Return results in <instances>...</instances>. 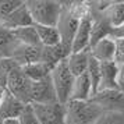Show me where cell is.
<instances>
[{"label": "cell", "instance_id": "6da1fadb", "mask_svg": "<svg viewBox=\"0 0 124 124\" xmlns=\"http://www.w3.org/2000/svg\"><path fill=\"white\" fill-rule=\"evenodd\" d=\"M25 6L34 25H46L56 27L62 14L63 1L54 0H27Z\"/></svg>", "mask_w": 124, "mask_h": 124}, {"label": "cell", "instance_id": "7a4b0ae2", "mask_svg": "<svg viewBox=\"0 0 124 124\" xmlns=\"http://www.w3.org/2000/svg\"><path fill=\"white\" fill-rule=\"evenodd\" d=\"M66 117L64 124H95L102 109L91 101H68L64 105Z\"/></svg>", "mask_w": 124, "mask_h": 124}, {"label": "cell", "instance_id": "3957f363", "mask_svg": "<svg viewBox=\"0 0 124 124\" xmlns=\"http://www.w3.org/2000/svg\"><path fill=\"white\" fill-rule=\"evenodd\" d=\"M49 77H50L52 85H53L54 92H56L57 102L66 105L68 102V98H70V91H71V85H73L74 81V77L68 70L66 60L57 63L52 68Z\"/></svg>", "mask_w": 124, "mask_h": 124}, {"label": "cell", "instance_id": "277c9868", "mask_svg": "<svg viewBox=\"0 0 124 124\" xmlns=\"http://www.w3.org/2000/svg\"><path fill=\"white\" fill-rule=\"evenodd\" d=\"M31 85H32V81H29L25 77V74L21 71V68L17 66L8 74L4 91L11 93L16 99L23 102L24 105H29L31 103Z\"/></svg>", "mask_w": 124, "mask_h": 124}, {"label": "cell", "instance_id": "5b68a950", "mask_svg": "<svg viewBox=\"0 0 124 124\" xmlns=\"http://www.w3.org/2000/svg\"><path fill=\"white\" fill-rule=\"evenodd\" d=\"M35 117L40 124H64L66 109L60 102L50 103H31Z\"/></svg>", "mask_w": 124, "mask_h": 124}, {"label": "cell", "instance_id": "8992f818", "mask_svg": "<svg viewBox=\"0 0 124 124\" xmlns=\"http://www.w3.org/2000/svg\"><path fill=\"white\" fill-rule=\"evenodd\" d=\"M89 101L101 107L102 112H124V93L118 89L98 91Z\"/></svg>", "mask_w": 124, "mask_h": 124}, {"label": "cell", "instance_id": "52a82bcc", "mask_svg": "<svg viewBox=\"0 0 124 124\" xmlns=\"http://www.w3.org/2000/svg\"><path fill=\"white\" fill-rule=\"evenodd\" d=\"M91 27H92V14L89 11L79 20L78 27L75 29V34H74L73 42H71V53L89 49Z\"/></svg>", "mask_w": 124, "mask_h": 124}, {"label": "cell", "instance_id": "ba28073f", "mask_svg": "<svg viewBox=\"0 0 124 124\" xmlns=\"http://www.w3.org/2000/svg\"><path fill=\"white\" fill-rule=\"evenodd\" d=\"M56 101V92L52 85L50 77H46L43 79L32 82V85H31V103H50V102Z\"/></svg>", "mask_w": 124, "mask_h": 124}, {"label": "cell", "instance_id": "9c48e42d", "mask_svg": "<svg viewBox=\"0 0 124 124\" xmlns=\"http://www.w3.org/2000/svg\"><path fill=\"white\" fill-rule=\"evenodd\" d=\"M40 50H42V46H27L17 43L14 50L10 54V59L18 67H23V66H27L31 63L39 62Z\"/></svg>", "mask_w": 124, "mask_h": 124}, {"label": "cell", "instance_id": "30bf717a", "mask_svg": "<svg viewBox=\"0 0 124 124\" xmlns=\"http://www.w3.org/2000/svg\"><path fill=\"white\" fill-rule=\"evenodd\" d=\"M24 105L23 102L16 99L11 93H8L7 91H3L1 101H0V120H17L20 114L23 113Z\"/></svg>", "mask_w": 124, "mask_h": 124}, {"label": "cell", "instance_id": "8fae6325", "mask_svg": "<svg viewBox=\"0 0 124 124\" xmlns=\"http://www.w3.org/2000/svg\"><path fill=\"white\" fill-rule=\"evenodd\" d=\"M70 53H71L70 49L66 47L64 45H62V43H59V45H56V46H49V47L42 46L39 62L43 63L46 67H49L50 71H52V68L54 67L57 63L66 60Z\"/></svg>", "mask_w": 124, "mask_h": 124}, {"label": "cell", "instance_id": "7c38bea8", "mask_svg": "<svg viewBox=\"0 0 124 124\" xmlns=\"http://www.w3.org/2000/svg\"><path fill=\"white\" fill-rule=\"evenodd\" d=\"M89 56L95 59L99 63H109L113 62V56H114V39L107 36L103 38L99 42H96L95 45H92L88 49Z\"/></svg>", "mask_w": 124, "mask_h": 124}, {"label": "cell", "instance_id": "4fadbf2b", "mask_svg": "<svg viewBox=\"0 0 124 124\" xmlns=\"http://www.w3.org/2000/svg\"><path fill=\"white\" fill-rule=\"evenodd\" d=\"M1 25H4L6 28L11 29V31H14V29H17V28H23V27L34 25L32 18L29 16L28 8L25 6V1H24L20 7H17L11 14H8V16L4 18V21L1 23Z\"/></svg>", "mask_w": 124, "mask_h": 124}, {"label": "cell", "instance_id": "5bb4252c", "mask_svg": "<svg viewBox=\"0 0 124 124\" xmlns=\"http://www.w3.org/2000/svg\"><path fill=\"white\" fill-rule=\"evenodd\" d=\"M92 96V86H91L88 74L85 71L78 77H74L71 91H70V98L68 101H89Z\"/></svg>", "mask_w": 124, "mask_h": 124}, {"label": "cell", "instance_id": "9a60e30c", "mask_svg": "<svg viewBox=\"0 0 124 124\" xmlns=\"http://www.w3.org/2000/svg\"><path fill=\"white\" fill-rule=\"evenodd\" d=\"M117 74L118 66L116 63H101V79H99V91L117 89Z\"/></svg>", "mask_w": 124, "mask_h": 124}, {"label": "cell", "instance_id": "2e32d148", "mask_svg": "<svg viewBox=\"0 0 124 124\" xmlns=\"http://www.w3.org/2000/svg\"><path fill=\"white\" fill-rule=\"evenodd\" d=\"M66 63H67V67L70 73L73 74V77H78L86 71L88 63H89V52L81 50L70 53L66 59Z\"/></svg>", "mask_w": 124, "mask_h": 124}, {"label": "cell", "instance_id": "e0dca14e", "mask_svg": "<svg viewBox=\"0 0 124 124\" xmlns=\"http://www.w3.org/2000/svg\"><path fill=\"white\" fill-rule=\"evenodd\" d=\"M99 14L109 23L112 28H116L124 24V1H109L107 7Z\"/></svg>", "mask_w": 124, "mask_h": 124}, {"label": "cell", "instance_id": "ac0fdd59", "mask_svg": "<svg viewBox=\"0 0 124 124\" xmlns=\"http://www.w3.org/2000/svg\"><path fill=\"white\" fill-rule=\"evenodd\" d=\"M40 46H56L60 43V35L56 27H46V25H34Z\"/></svg>", "mask_w": 124, "mask_h": 124}, {"label": "cell", "instance_id": "d6986e66", "mask_svg": "<svg viewBox=\"0 0 124 124\" xmlns=\"http://www.w3.org/2000/svg\"><path fill=\"white\" fill-rule=\"evenodd\" d=\"M13 35H14V39L17 40V43L27 45V46H40L34 25L14 29L13 31Z\"/></svg>", "mask_w": 124, "mask_h": 124}, {"label": "cell", "instance_id": "ffe728a7", "mask_svg": "<svg viewBox=\"0 0 124 124\" xmlns=\"http://www.w3.org/2000/svg\"><path fill=\"white\" fill-rule=\"evenodd\" d=\"M21 71L25 74V77L29 79V81H39V79H43L46 77H49L50 74V68L46 67L43 63L36 62V63H31V64H27V66H23Z\"/></svg>", "mask_w": 124, "mask_h": 124}, {"label": "cell", "instance_id": "44dd1931", "mask_svg": "<svg viewBox=\"0 0 124 124\" xmlns=\"http://www.w3.org/2000/svg\"><path fill=\"white\" fill-rule=\"evenodd\" d=\"M17 45L11 29L0 24V57H10L11 52Z\"/></svg>", "mask_w": 124, "mask_h": 124}, {"label": "cell", "instance_id": "7402d4cb", "mask_svg": "<svg viewBox=\"0 0 124 124\" xmlns=\"http://www.w3.org/2000/svg\"><path fill=\"white\" fill-rule=\"evenodd\" d=\"M86 74L92 86V95L99 91V79H101V63L89 56V63L86 67Z\"/></svg>", "mask_w": 124, "mask_h": 124}, {"label": "cell", "instance_id": "603a6c76", "mask_svg": "<svg viewBox=\"0 0 124 124\" xmlns=\"http://www.w3.org/2000/svg\"><path fill=\"white\" fill-rule=\"evenodd\" d=\"M17 67V64L13 62L10 57H0V89H6V82L8 78V74L13 68Z\"/></svg>", "mask_w": 124, "mask_h": 124}, {"label": "cell", "instance_id": "cb8c5ba5", "mask_svg": "<svg viewBox=\"0 0 124 124\" xmlns=\"http://www.w3.org/2000/svg\"><path fill=\"white\" fill-rule=\"evenodd\" d=\"M95 124H124V112H103Z\"/></svg>", "mask_w": 124, "mask_h": 124}, {"label": "cell", "instance_id": "d4e9b609", "mask_svg": "<svg viewBox=\"0 0 124 124\" xmlns=\"http://www.w3.org/2000/svg\"><path fill=\"white\" fill-rule=\"evenodd\" d=\"M23 3V0H0V24L4 21V18L8 14H11Z\"/></svg>", "mask_w": 124, "mask_h": 124}, {"label": "cell", "instance_id": "484cf974", "mask_svg": "<svg viewBox=\"0 0 124 124\" xmlns=\"http://www.w3.org/2000/svg\"><path fill=\"white\" fill-rule=\"evenodd\" d=\"M17 121H18V124H40L38 121V118L35 117L34 110H32L31 105H25L23 113L17 118Z\"/></svg>", "mask_w": 124, "mask_h": 124}, {"label": "cell", "instance_id": "4316f807", "mask_svg": "<svg viewBox=\"0 0 124 124\" xmlns=\"http://www.w3.org/2000/svg\"><path fill=\"white\" fill-rule=\"evenodd\" d=\"M113 63H116L118 67L124 66V39H114V56Z\"/></svg>", "mask_w": 124, "mask_h": 124}, {"label": "cell", "instance_id": "83f0119b", "mask_svg": "<svg viewBox=\"0 0 124 124\" xmlns=\"http://www.w3.org/2000/svg\"><path fill=\"white\" fill-rule=\"evenodd\" d=\"M116 86L117 89L124 93V66H120L118 67V74H117V82H116Z\"/></svg>", "mask_w": 124, "mask_h": 124}, {"label": "cell", "instance_id": "f1b7e54d", "mask_svg": "<svg viewBox=\"0 0 124 124\" xmlns=\"http://www.w3.org/2000/svg\"><path fill=\"white\" fill-rule=\"evenodd\" d=\"M110 38H113V39H124V24L118 25L116 28H112Z\"/></svg>", "mask_w": 124, "mask_h": 124}, {"label": "cell", "instance_id": "f546056e", "mask_svg": "<svg viewBox=\"0 0 124 124\" xmlns=\"http://www.w3.org/2000/svg\"><path fill=\"white\" fill-rule=\"evenodd\" d=\"M3 124H18V121L17 120H4Z\"/></svg>", "mask_w": 124, "mask_h": 124}, {"label": "cell", "instance_id": "4dcf8cb0", "mask_svg": "<svg viewBox=\"0 0 124 124\" xmlns=\"http://www.w3.org/2000/svg\"><path fill=\"white\" fill-rule=\"evenodd\" d=\"M1 95H3V91L0 89V101H1Z\"/></svg>", "mask_w": 124, "mask_h": 124}, {"label": "cell", "instance_id": "1f68e13d", "mask_svg": "<svg viewBox=\"0 0 124 124\" xmlns=\"http://www.w3.org/2000/svg\"><path fill=\"white\" fill-rule=\"evenodd\" d=\"M0 124H3V120H0Z\"/></svg>", "mask_w": 124, "mask_h": 124}]
</instances>
